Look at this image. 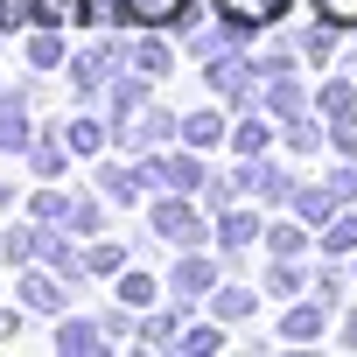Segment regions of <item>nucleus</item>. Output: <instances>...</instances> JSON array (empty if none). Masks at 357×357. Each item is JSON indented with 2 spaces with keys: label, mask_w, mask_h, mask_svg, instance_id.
Wrapping results in <instances>:
<instances>
[{
  "label": "nucleus",
  "mask_w": 357,
  "mask_h": 357,
  "mask_svg": "<svg viewBox=\"0 0 357 357\" xmlns=\"http://www.w3.org/2000/svg\"><path fill=\"white\" fill-rule=\"evenodd\" d=\"M63 70H70V91L91 105V98H105V84L126 70V43H119V36H98V43L70 50V63H63Z\"/></svg>",
  "instance_id": "obj_1"
},
{
  "label": "nucleus",
  "mask_w": 357,
  "mask_h": 357,
  "mask_svg": "<svg viewBox=\"0 0 357 357\" xmlns=\"http://www.w3.org/2000/svg\"><path fill=\"white\" fill-rule=\"evenodd\" d=\"M112 140H119L133 161H147V154H161L168 140H183V119H175L168 105H154V98H147V105H140L126 126H112Z\"/></svg>",
  "instance_id": "obj_2"
},
{
  "label": "nucleus",
  "mask_w": 357,
  "mask_h": 357,
  "mask_svg": "<svg viewBox=\"0 0 357 357\" xmlns=\"http://www.w3.org/2000/svg\"><path fill=\"white\" fill-rule=\"evenodd\" d=\"M252 77H259V63H245V56H231V50L204 56V84H211L225 105H238V112H252V105L266 98V84H252Z\"/></svg>",
  "instance_id": "obj_3"
},
{
  "label": "nucleus",
  "mask_w": 357,
  "mask_h": 357,
  "mask_svg": "<svg viewBox=\"0 0 357 357\" xmlns=\"http://www.w3.org/2000/svg\"><path fill=\"white\" fill-rule=\"evenodd\" d=\"M147 231H154L161 245H204V238H211V225L197 218V204H190L183 190L154 197V211H147Z\"/></svg>",
  "instance_id": "obj_4"
},
{
  "label": "nucleus",
  "mask_w": 357,
  "mask_h": 357,
  "mask_svg": "<svg viewBox=\"0 0 357 357\" xmlns=\"http://www.w3.org/2000/svg\"><path fill=\"white\" fill-rule=\"evenodd\" d=\"M70 238V225H43V218H29V225H8V231H0V259H8V266H50V252Z\"/></svg>",
  "instance_id": "obj_5"
},
{
  "label": "nucleus",
  "mask_w": 357,
  "mask_h": 357,
  "mask_svg": "<svg viewBox=\"0 0 357 357\" xmlns=\"http://www.w3.org/2000/svg\"><path fill=\"white\" fill-rule=\"evenodd\" d=\"M15 301H22L29 315H63V301H70V280H63L56 266H50V273H43V266H22V287H15Z\"/></svg>",
  "instance_id": "obj_6"
},
{
  "label": "nucleus",
  "mask_w": 357,
  "mask_h": 357,
  "mask_svg": "<svg viewBox=\"0 0 357 357\" xmlns=\"http://www.w3.org/2000/svg\"><path fill=\"white\" fill-rule=\"evenodd\" d=\"M29 84H8L0 91V154H29V140H36V126H29Z\"/></svg>",
  "instance_id": "obj_7"
},
{
  "label": "nucleus",
  "mask_w": 357,
  "mask_h": 357,
  "mask_svg": "<svg viewBox=\"0 0 357 357\" xmlns=\"http://www.w3.org/2000/svg\"><path fill=\"white\" fill-rule=\"evenodd\" d=\"M211 8H218V22L231 36H259V29H273L287 15V0H211Z\"/></svg>",
  "instance_id": "obj_8"
},
{
  "label": "nucleus",
  "mask_w": 357,
  "mask_h": 357,
  "mask_svg": "<svg viewBox=\"0 0 357 357\" xmlns=\"http://www.w3.org/2000/svg\"><path fill=\"white\" fill-rule=\"evenodd\" d=\"M238 183H245V190H252L259 204H294V190H301V183H294V175H287L280 161H259V154H245Z\"/></svg>",
  "instance_id": "obj_9"
},
{
  "label": "nucleus",
  "mask_w": 357,
  "mask_h": 357,
  "mask_svg": "<svg viewBox=\"0 0 357 357\" xmlns=\"http://www.w3.org/2000/svg\"><path fill=\"white\" fill-rule=\"evenodd\" d=\"M211 287H218V266H211V259H204L197 245H190L183 259L168 266V294H175V301H204Z\"/></svg>",
  "instance_id": "obj_10"
},
{
  "label": "nucleus",
  "mask_w": 357,
  "mask_h": 357,
  "mask_svg": "<svg viewBox=\"0 0 357 357\" xmlns=\"http://www.w3.org/2000/svg\"><path fill=\"white\" fill-rule=\"evenodd\" d=\"M56 133H63V147H70V154H91V161L112 147V119H105V112H70Z\"/></svg>",
  "instance_id": "obj_11"
},
{
  "label": "nucleus",
  "mask_w": 357,
  "mask_h": 357,
  "mask_svg": "<svg viewBox=\"0 0 357 357\" xmlns=\"http://www.w3.org/2000/svg\"><path fill=\"white\" fill-rule=\"evenodd\" d=\"M126 63H133V70H140L147 84H161V77L175 70V43H168L161 29H147L140 43H126Z\"/></svg>",
  "instance_id": "obj_12"
},
{
  "label": "nucleus",
  "mask_w": 357,
  "mask_h": 357,
  "mask_svg": "<svg viewBox=\"0 0 357 357\" xmlns=\"http://www.w3.org/2000/svg\"><path fill=\"white\" fill-rule=\"evenodd\" d=\"M98 105H105V119H112V126H126V119H133V112L147 105V77H140V70L126 63V70H119V77L105 84V98H98Z\"/></svg>",
  "instance_id": "obj_13"
},
{
  "label": "nucleus",
  "mask_w": 357,
  "mask_h": 357,
  "mask_svg": "<svg viewBox=\"0 0 357 357\" xmlns=\"http://www.w3.org/2000/svg\"><path fill=\"white\" fill-rule=\"evenodd\" d=\"M119 22H133V29H183L190 0H119Z\"/></svg>",
  "instance_id": "obj_14"
},
{
  "label": "nucleus",
  "mask_w": 357,
  "mask_h": 357,
  "mask_svg": "<svg viewBox=\"0 0 357 357\" xmlns=\"http://www.w3.org/2000/svg\"><path fill=\"white\" fill-rule=\"evenodd\" d=\"M105 343H112V336H105L98 315H63V322H56V350H63V357H84V350H105Z\"/></svg>",
  "instance_id": "obj_15"
},
{
  "label": "nucleus",
  "mask_w": 357,
  "mask_h": 357,
  "mask_svg": "<svg viewBox=\"0 0 357 357\" xmlns=\"http://www.w3.org/2000/svg\"><path fill=\"white\" fill-rule=\"evenodd\" d=\"M183 315H190V301H175V308H161V315L140 308V329H133V336H140L147 350H168V343H183Z\"/></svg>",
  "instance_id": "obj_16"
},
{
  "label": "nucleus",
  "mask_w": 357,
  "mask_h": 357,
  "mask_svg": "<svg viewBox=\"0 0 357 357\" xmlns=\"http://www.w3.org/2000/svg\"><path fill=\"white\" fill-rule=\"evenodd\" d=\"M22 56H29V70H63V63H70V43L56 36V22H43V29H29Z\"/></svg>",
  "instance_id": "obj_17"
},
{
  "label": "nucleus",
  "mask_w": 357,
  "mask_h": 357,
  "mask_svg": "<svg viewBox=\"0 0 357 357\" xmlns=\"http://www.w3.org/2000/svg\"><path fill=\"white\" fill-rule=\"evenodd\" d=\"M259 238H266V225H259L252 211H238V204H231V211H218V245H225L231 259H238L245 245H259Z\"/></svg>",
  "instance_id": "obj_18"
},
{
  "label": "nucleus",
  "mask_w": 357,
  "mask_h": 357,
  "mask_svg": "<svg viewBox=\"0 0 357 357\" xmlns=\"http://www.w3.org/2000/svg\"><path fill=\"white\" fill-rule=\"evenodd\" d=\"M225 140H231V126H225V112H218V105H204V112H190V119H183V147L211 154V147H225Z\"/></svg>",
  "instance_id": "obj_19"
},
{
  "label": "nucleus",
  "mask_w": 357,
  "mask_h": 357,
  "mask_svg": "<svg viewBox=\"0 0 357 357\" xmlns=\"http://www.w3.org/2000/svg\"><path fill=\"white\" fill-rule=\"evenodd\" d=\"M98 190H105V204H133L147 190V175L133 161H98Z\"/></svg>",
  "instance_id": "obj_20"
},
{
  "label": "nucleus",
  "mask_w": 357,
  "mask_h": 357,
  "mask_svg": "<svg viewBox=\"0 0 357 357\" xmlns=\"http://www.w3.org/2000/svg\"><path fill=\"white\" fill-rule=\"evenodd\" d=\"M29 168H36V183H56V175L70 168V147H63V133H36V140H29Z\"/></svg>",
  "instance_id": "obj_21"
},
{
  "label": "nucleus",
  "mask_w": 357,
  "mask_h": 357,
  "mask_svg": "<svg viewBox=\"0 0 357 357\" xmlns=\"http://www.w3.org/2000/svg\"><path fill=\"white\" fill-rule=\"evenodd\" d=\"M322 322H329V301L315 294V301H294V308L280 315V336H287V343H308V336H322Z\"/></svg>",
  "instance_id": "obj_22"
},
{
  "label": "nucleus",
  "mask_w": 357,
  "mask_h": 357,
  "mask_svg": "<svg viewBox=\"0 0 357 357\" xmlns=\"http://www.w3.org/2000/svg\"><path fill=\"white\" fill-rule=\"evenodd\" d=\"M259 105H266L273 119H294V112L308 105V91H301V84H294L287 70H273V77H266V98H259Z\"/></svg>",
  "instance_id": "obj_23"
},
{
  "label": "nucleus",
  "mask_w": 357,
  "mask_h": 357,
  "mask_svg": "<svg viewBox=\"0 0 357 357\" xmlns=\"http://www.w3.org/2000/svg\"><path fill=\"white\" fill-rule=\"evenodd\" d=\"M70 190H56V183H36L29 190V218H43V225H70Z\"/></svg>",
  "instance_id": "obj_24"
},
{
  "label": "nucleus",
  "mask_w": 357,
  "mask_h": 357,
  "mask_svg": "<svg viewBox=\"0 0 357 357\" xmlns=\"http://www.w3.org/2000/svg\"><path fill=\"white\" fill-rule=\"evenodd\" d=\"M154 294H161V287H154V273H147V266H126V273L112 280V301H126L133 315H140V308H154Z\"/></svg>",
  "instance_id": "obj_25"
},
{
  "label": "nucleus",
  "mask_w": 357,
  "mask_h": 357,
  "mask_svg": "<svg viewBox=\"0 0 357 357\" xmlns=\"http://www.w3.org/2000/svg\"><path fill=\"white\" fill-rule=\"evenodd\" d=\"M294 211H301V225H329L343 204H336V190H329V183H315V190H294Z\"/></svg>",
  "instance_id": "obj_26"
},
{
  "label": "nucleus",
  "mask_w": 357,
  "mask_h": 357,
  "mask_svg": "<svg viewBox=\"0 0 357 357\" xmlns=\"http://www.w3.org/2000/svg\"><path fill=\"white\" fill-rule=\"evenodd\" d=\"M84 252H91V280H119V273H126V266H133V259H126V245H119V238H91V245H84Z\"/></svg>",
  "instance_id": "obj_27"
},
{
  "label": "nucleus",
  "mask_w": 357,
  "mask_h": 357,
  "mask_svg": "<svg viewBox=\"0 0 357 357\" xmlns=\"http://www.w3.org/2000/svg\"><path fill=\"white\" fill-rule=\"evenodd\" d=\"M322 252H329V259H350V252H357V218H350V211H336V218L322 225Z\"/></svg>",
  "instance_id": "obj_28"
},
{
  "label": "nucleus",
  "mask_w": 357,
  "mask_h": 357,
  "mask_svg": "<svg viewBox=\"0 0 357 357\" xmlns=\"http://www.w3.org/2000/svg\"><path fill=\"white\" fill-rule=\"evenodd\" d=\"M231 147H238V154H266V147H273V126H266L259 112H245V119L231 126Z\"/></svg>",
  "instance_id": "obj_29"
},
{
  "label": "nucleus",
  "mask_w": 357,
  "mask_h": 357,
  "mask_svg": "<svg viewBox=\"0 0 357 357\" xmlns=\"http://www.w3.org/2000/svg\"><path fill=\"white\" fill-rule=\"evenodd\" d=\"M70 231H77V238H98V231H105V197H77V204H70Z\"/></svg>",
  "instance_id": "obj_30"
},
{
  "label": "nucleus",
  "mask_w": 357,
  "mask_h": 357,
  "mask_svg": "<svg viewBox=\"0 0 357 357\" xmlns=\"http://www.w3.org/2000/svg\"><path fill=\"white\" fill-rule=\"evenodd\" d=\"M211 315H218V322H245V315H252V294H245V287H211Z\"/></svg>",
  "instance_id": "obj_31"
},
{
  "label": "nucleus",
  "mask_w": 357,
  "mask_h": 357,
  "mask_svg": "<svg viewBox=\"0 0 357 357\" xmlns=\"http://www.w3.org/2000/svg\"><path fill=\"white\" fill-rule=\"evenodd\" d=\"M238 190H245L238 175H204V190H197V197H204L211 211H231V204H238Z\"/></svg>",
  "instance_id": "obj_32"
},
{
  "label": "nucleus",
  "mask_w": 357,
  "mask_h": 357,
  "mask_svg": "<svg viewBox=\"0 0 357 357\" xmlns=\"http://www.w3.org/2000/svg\"><path fill=\"white\" fill-rule=\"evenodd\" d=\"M36 22H56V29H70V22H91V15H84V0H36Z\"/></svg>",
  "instance_id": "obj_33"
},
{
  "label": "nucleus",
  "mask_w": 357,
  "mask_h": 357,
  "mask_svg": "<svg viewBox=\"0 0 357 357\" xmlns=\"http://www.w3.org/2000/svg\"><path fill=\"white\" fill-rule=\"evenodd\" d=\"M218 343H225V329H218V322H190V329H183V343H175V350L204 357V350H218Z\"/></svg>",
  "instance_id": "obj_34"
},
{
  "label": "nucleus",
  "mask_w": 357,
  "mask_h": 357,
  "mask_svg": "<svg viewBox=\"0 0 357 357\" xmlns=\"http://www.w3.org/2000/svg\"><path fill=\"white\" fill-rule=\"evenodd\" d=\"M301 245H308V238H301V225H266V252H273V259H294Z\"/></svg>",
  "instance_id": "obj_35"
},
{
  "label": "nucleus",
  "mask_w": 357,
  "mask_h": 357,
  "mask_svg": "<svg viewBox=\"0 0 357 357\" xmlns=\"http://www.w3.org/2000/svg\"><path fill=\"white\" fill-rule=\"evenodd\" d=\"M266 294H280V301L301 294V266H294V259H273V266H266Z\"/></svg>",
  "instance_id": "obj_36"
},
{
  "label": "nucleus",
  "mask_w": 357,
  "mask_h": 357,
  "mask_svg": "<svg viewBox=\"0 0 357 357\" xmlns=\"http://www.w3.org/2000/svg\"><path fill=\"white\" fill-rule=\"evenodd\" d=\"M329 147H336L343 161H357V112H336V119H329Z\"/></svg>",
  "instance_id": "obj_37"
},
{
  "label": "nucleus",
  "mask_w": 357,
  "mask_h": 357,
  "mask_svg": "<svg viewBox=\"0 0 357 357\" xmlns=\"http://www.w3.org/2000/svg\"><path fill=\"white\" fill-rule=\"evenodd\" d=\"M315 8V22H329V29H357V0H308Z\"/></svg>",
  "instance_id": "obj_38"
},
{
  "label": "nucleus",
  "mask_w": 357,
  "mask_h": 357,
  "mask_svg": "<svg viewBox=\"0 0 357 357\" xmlns=\"http://www.w3.org/2000/svg\"><path fill=\"white\" fill-rule=\"evenodd\" d=\"M322 112L336 119V112H357V91H350V77H329L322 84Z\"/></svg>",
  "instance_id": "obj_39"
},
{
  "label": "nucleus",
  "mask_w": 357,
  "mask_h": 357,
  "mask_svg": "<svg viewBox=\"0 0 357 357\" xmlns=\"http://www.w3.org/2000/svg\"><path fill=\"white\" fill-rule=\"evenodd\" d=\"M287 147H301V154H308V147H322V126L294 112V119H287Z\"/></svg>",
  "instance_id": "obj_40"
},
{
  "label": "nucleus",
  "mask_w": 357,
  "mask_h": 357,
  "mask_svg": "<svg viewBox=\"0 0 357 357\" xmlns=\"http://www.w3.org/2000/svg\"><path fill=\"white\" fill-rule=\"evenodd\" d=\"M98 322H105V336H112V343H119V336H133V329H140V322H133V308H126V301H119V308H98Z\"/></svg>",
  "instance_id": "obj_41"
},
{
  "label": "nucleus",
  "mask_w": 357,
  "mask_h": 357,
  "mask_svg": "<svg viewBox=\"0 0 357 357\" xmlns=\"http://www.w3.org/2000/svg\"><path fill=\"white\" fill-rule=\"evenodd\" d=\"M36 22V0H0V29H29Z\"/></svg>",
  "instance_id": "obj_42"
},
{
  "label": "nucleus",
  "mask_w": 357,
  "mask_h": 357,
  "mask_svg": "<svg viewBox=\"0 0 357 357\" xmlns=\"http://www.w3.org/2000/svg\"><path fill=\"white\" fill-rule=\"evenodd\" d=\"M329 190H336V204H357V168H336Z\"/></svg>",
  "instance_id": "obj_43"
},
{
  "label": "nucleus",
  "mask_w": 357,
  "mask_h": 357,
  "mask_svg": "<svg viewBox=\"0 0 357 357\" xmlns=\"http://www.w3.org/2000/svg\"><path fill=\"white\" fill-rule=\"evenodd\" d=\"M22 315H29V308H8V301H0V343L22 336Z\"/></svg>",
  "instance_id": "obj_44"
},
{
  "label": "nucleus",
  "mask_w": 357,
  "mask_h": 357,
  "mask_svg": "<svg viewBox=\"0 0 357 357\" xmlns=\"http://www.w3.org/2000/svg\"><path fill=\"white\" fill-rule=\"evenodd\" d=\"M343 336H350V343H357V308H350V322H343Z\"/></svg>",
  "instance_id": "obj_45"
},
{
  "label": "nucleus",
  "mask_w": 357,
  "mask_h": 357,
  "mask_svg": "<svg viewBox=\"0 0 357 357\" xmlns=\"http://www.w3.org/2000/svg\"><path fill=\"white\" fill-rule=\"evenodd\" d=\"M8 204H15V190H8V183H0V211H8Z\"/></svg>",
  "instance_id": "obj_46"
},
{
  "label": "nucleus",
  "mask_w": 357,
  "mask_h": 357,
  "mask_svg": "<svg viewBox=\"0 0 357 357\" xmlns=\"http://www.w3.org/2000/svg\"><path fill=\"white\" fill-rule=\"evenodd\" d=\"M0 91H8V77H0Z\"/></svg>",
  "instance_id": "obj_47"
}]
</instances>
